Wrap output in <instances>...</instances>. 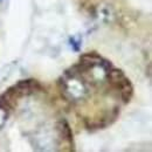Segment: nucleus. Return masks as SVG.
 <instances>
[{
	"instance_id": "obj_3",
	"label": "nucleus",
	"mask_w": 152,
	"mask_h": 152,
	"mask_svg": "<svg viewBox=\"0 0 152 152\" xmlns=\"http://www.w3.org/2000/svg\"><path fill=\"white\" fill-rule=\"evenodd\" d=\"M57 130L60 131V134L67 139L68 142H73V132H72V129L69 126V124L63 119V121H60L56 125Z\"/></svg>"
},
{
	"instance_id": "obj_1",
	"label": "nucleus",
	"mask_w": 152,
	"mask_h": 152,
	"mask_svg": "<svg viewBox=\"0 0 152 152\" xmlns=\"http://www.w3.org/2000/svg\"><path fill=\"white\" fill-rule=\"evenodd\" d=\"M109 81L110 83L114 86L116 89H119L121 90V95L123 101L126 103L130 101L131 96H132V86L129 81V78L124 75V73L122 70H118V69H110L109 72Z\"/></svg>"
},
{
	"instance_id": "obj_4",
	"label": "nucleus",
	"mask_w": 152,
	"mask_h": 152,
	"mask_svg": "<svg viewBox=\"0 0 152 152\" xmlns=\"http://www.w3.org/2000/svg\"><path fill=\"white\" fill-rule=\"evenodd\" d=\"M69 42H70V46L73 47V49L75 52H78L81 49V40H77L76 38H70Z\"/></svg>"
},
{
	"instance_id": "obj_2",
	"label": "nucleus",
	"mask_w": 152,
	"mask_h": 152,
	"mask_svg": "<svg viewBox=\"0 0 152 152\" xmlns=\"http://www.w3.org/2000/svg\"><path fill=\"white\" fill-rule=\"evenodd\" d=\"M102 57L95 53H88L82 55L80 58V67L82 70H88L95 66H99L102 63Z\"/></svg>"
}]
</instances>
